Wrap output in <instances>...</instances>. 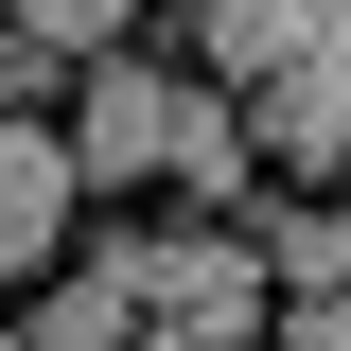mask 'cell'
Listing matches in <instances>:
<instances>
[{
  "mask_svg": "<svg viewBox=\"0 0 351 351\" xmlns=\"http://www.w3.org/2000/svg\"><path fill=\"white\" fill-rule=\"evenodd\" d=\"M193 334H263V246H246V228L141 246V351H193Z\"/></svg>",
  "mask_w": 351,
  "mask_h": 351,
  "instance_id": "1",
  "label": "cell"
},
{
  "mask_svg": "<svg viewBox=\"0 0 351 351\" xmlns=\"http://www.w3.org/2000/svg\"><path fill=\"white\" fill-rule=\"evenodd\" d=\"M246 158H281L299 193H334V176H351V53H281V71H246Z\"/></svg>",
  "mask_w": 351,
  "mask_h": 351,
  "instance_id": "2",
  "label": "cell"
},
{
  "mask_svg": "<svg viewBox=\"0 0 351 351\" xmlns=\"http://www.w3.org/2000/svg\"><path fill=\"white\" fill-rule=\"evenodd\" d=\"M71 88H88V123H71L88 176H158L176 158V71H158V53H88Z\"/></svg>",
  "mask_w": 351,
  "mask_h": 351,
  "instance_id": "3",
  "label": "cell"
},
{
  "mask_svg": "<svg viewBox=\"0 0 351 351\" xmlns=\"http://www.w3.org/2000/svg\"><path fill=\"white\" fill-rule=\"evenodd\" d=\"M71 211H88V158H71L53 123H0V263H53Z\"/></svg>",
  "mask_w": 351,
  "mask_h": 351,
  "instance_id": "4",
  "label": "cell"
},
{
  "mask_svg": "<svg viewBox=\"0 0 351 351\" xmlns=\"http://www.w3.org/2000/svg\"><path fill=\"white\" fill-rule=\"evenodd\" d=\"M193 53H211V88L281 71V53H351V0H193Z\"/></svg>",
  "mask_w": 351,
  "mask_h": 351,
  "instance_id": "5",
  "label": "cell"
},
{
  "mask_svg": "<svg viewBox=\"0 0 351 351\" xmlns=\"http://www.w3.org/2000/svg\"><path fill=\"white\" fill-rule=\"evenodd\" d=\"M176 193H193V211H246V88H176Z\"/></svg>",
  "mask_w": 351,
  "mask_h": 351,
  "instance_id": "6",
  "label": "cell"
},
{
  "mask_svg": "<svg viewBox=\"0 0 351 351\" xmlns=\"http://www.w3.org/2000/svg\"><path fill=\"white\" fill-rule=\"evenodd\" d=\"M0 18H18L36 53H71V71H88V53H123V0H0Z\"/></svg>",
  "mask_w": 351,
  "mask_h": 351,
  "instance_id": "7",
  "label": "cell"
},
{
  "mask_svg": "<svg viewBox=\"0 0 351 351\" xmlns=\"http://www.w3.org/2000/svg\"><path fill=\"white\" fill-rule=\"evenodd\" d=\"M263 351H351V281H299V299H281V334Z\"/></svg>",
  "mask_w": 351,
  "mask_h": 351,
  "instance_id": "8",
  "label": "cell"
},
{
  "mask_svg": "<svg viewBox=\"0 0 351 351\" xmlns=\"http://www.w3.org/2000/svg\"><path fill=\"white\" fill-rule=\"evenodd\" d=\"M53 71H71V53H36V36H18V18H0V106H36Z\"/></svg>",
  "mask_w": 351,
  "mask_h": 351,
  "instance_id": "9",
  "label": "cell"
},
{
  "mask_svg": "<svg viewBox=\"0 0 351 351\" xmlns=\"http://www.w3.org/2000/svg\"><path fill=\"white\" fill-rule=\"evenodd\" d=\"M334 246H351V176H334Z\"/></svg>",
  "mask_w": 351,
  "mask_h": 351,
  "instance_id": "10",
  "label": "cell"
},
{
  "mask_svg": "<svg viewBox=\"0 0 351 351\" xmlns=\"http://www.w3.org/2000/svg\"><path fill=\"white\" fill-rule=\"evenodd\" d=\"M193 351H263V334H193Z\"/></svg>",
  "mask_w": 351,
  "mask_h": 351,
  "instance_id": "11",
  "label": "cell"
},
{
  "mask_svg": "<svg viewBox=\"0 0 351 351\" xmlns=\"http://www.w3.org/2000/svg\"><path fill=\"white\" fill-rule=\"evenodd\" d=\"M0 299H18V263H0Z\"/></svg>",
  "mask_w": 351,
  "mask_h": 351,
  "instance_id": "12",
  "label": "cell"
},
{
  "mask_svg": "<svg viewBox=\"0 0 351 351\" xmlns=\"http://www.w3.org/2000/svg\"><path fill=\"white\" fill-rule=\"evenodd\" d=\"M123 351H141V334H123Z\"/></svg>",
  "mask_w": 351,
  "mask_h": 351,
  "instance_id": "13",
  "label": "cell"
}]
</instances>
